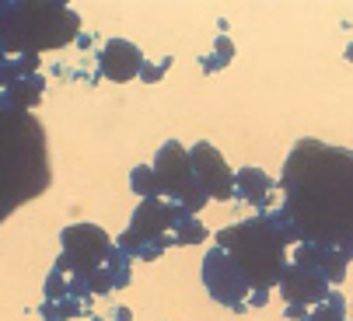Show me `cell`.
Masks as SVG:
<instances>
[{"label":"cell","instance_id":"18","mask_svg":"<svg viewBox=\"0 0 353 321\" xmlns=\"http://www.w3.org/2000/svg\"><path fill=\"white\" fill-rule=\"evenodd\" d=\"M105 273H109L112 287H130V255L119 251V248H112V255L105 262Z\"/></svg>","mask_w":353,"mask_h":321},{"label":"cell","instance_id":"9","mask_svg":"<svg viewBox=\"0 0 353 321\" xmlns=\"http://www.w3.org/2000/svg\"><path fill=\"white\" fill-rule=\"evenodd\" d=\"M185 217H192V213H185L179 203H172V199H140V206H137V213H133V224H130V231L147 245V241H158L168 227H179Z\"/></svg>","mask_w":353,"mask_h":321},{"label":"cell","instance_id":"11","mask_svg":"<svg viewBox=\"0 0 353 321\" xmlns=\"http://www.w3.org/2000/svg\"><path fill=\"white\" fill-rule=\"evenodd\" d=\"M140 70H143V56H140V49H137L133 42L112 39V42L102 49V74H105L109 81L123 84V81L140 77Z\"/></svg>","mask_w":353,"mask_h":321},{"label":"cell","instance_id":"12","mask_svg":"<svg viewBox=\"0 0 353 321\" xmlns=\"http://www.w3.org/2000/svg\"><path fill=\"white\" fill-rule=\"evenodd\" d=\"M346 255L336 251V248H325V245H301L297 248V258L294 265H305V269H315L319 276H325L329 283H343L346 276Z\"/></svg>","mask_w":353,"mask_h":321},{"label":"cell","instance_id":"16","mask_svg":"<svg viewBox=\"0 0 353 321\" xmlns=\"http://www.w3.org/2000/svg\"><path fill=\"white\" fill-rule=\"evenodd\" d=\"M343 318H346V300L339 293H329L305 321H343Z\"/></svg>","mask_w":353,"mask_h":321},{"label":"cell","instance_id":"7","mask_svg":"<svg viewBox=\"0 0 353 321\" xmlns=\"http://www.w3.org/2000/svg\"><path fill=\"white\" fill-rule=\"evenodd\" d=\"M203 283H207L210 297L217 304H224V307H241L245 293L252 290L245 283V276L234 269V262L228 258V251H221V248L207 251V258H203Z\"/></svg>","mask_w":353,"mask_h":321},{"label":"cell","instance_id":"19","mask_svg":"<svg viewBox=\"0 0 353 321\" xmlns=\"http://www.w3.org/2000/svg\"><path fill=\"white\" fill-rule=\"evenodd\" d=\"M81 311L77 297H63V300H46L42 304V321H67Z\"/></svg>","mask_w":353,"mask_h":321},{"label":"cell","instance_id":"14","mask_svg":"<svg viewBox=\"0 0 353 321\" xmlns=\"http://www.w3.org/2000/svg\"><path fill=\"white\" fill-rule=\"evenodd\" d=\"M42 87H46V81H42L39 74H32V77H21V81L8 84V87H4V109H8V112H28L32 105L39 101Z\"/></svg>","mask_w":353,"mask_h":321},{"label":"cell","instance_id":"17","mask_svg":"<svg viewBox=\"0 0 353 321\" xmlns=\"http://www.w3.org/2000/svg\"><path fill=\"white\" fill-rule=\"evenodd\" d=\"M32 70H39V56H8L4 60V87L21 81V77H32Z\"/></svg>","mask_w":353,"mask_h":321},{"label":"cell","instance_id":"8","mask_svg":"<svg viewBox=\"0 0 353 321\" xmlns=\"http://www.w3.org/2000/svg\"><path fill=\"white\" fill-rule=\"evenodd\" d=\"M189 157H192V172H196V178H199V185H203V192L210 196V199H231L234 196V175H231V168L224 165V157H221V150L214 147V143H196L192 150H189Z\"/></svg>","mask_w":353,"mask_h":321},{"label":"cell","instance_id":"5","mask_svg":"<svg viewBox=\"0 0 353 321\" xmlns=\"http://www.w3.org/2000/svg\"><path fill=\"white\" fill-rule=\"evenodd\" d=\"M154 175H158V182H161V196H168L172 203H179L185 213L203 209V203L210 199V196L203 192V185H199L196 172H192L189 150H185L179 140H168V143L158 150Z\"/></svg>","mask_w":353,"mask_h":321},{"label":"cell","instance_id":"4","mask_svg":"<svg viewBox=\"0 0 353 321\" xmlns=\"http://www.w3.org/2000/svg\"><path fill=\"white\" fill-rule=\"evenodd\" d=\"M81 21L63 4L21 0L4 8V52L8 56H39L42 49H60L77 35Z\"/></svg>","mask_w":353,"mask_h":321},{"label":"cell","instance_id":"21","mask_svg":"<svg viewBox=\"0 0 353 321\" xmlns=\"http://www.w3.org/2000/svg\"><path fill=\"white\" fill-rule=\"evenodd\" d=\"M63 276H67V273H60V269L49 273V280H46V300H63V297L70 293V283H67Z\"/></svg>","mask_w":353,"mask_h":321},{"label":"cell","instance_id":"13","mask_svg":"<svg viewBox=\"0 0 353 321\" xmlns=\"http://www.w3.org/2000/svg\"><path fill=\"white\" fill-rule=\"evenodd\" d=\"M234 192H238L245 203L266 209V206H270L273 182H270V175H266V172H259V168H241V172L234 175Z\"/></svg>","mask_w":353,"mask_h":321},{"label":"cell","instance_id":"26","mask_svg":"<svg viewBox=\"0 0 353 321\" xmlns=\"http://www.w3.org/2000/svg\"><path fill=\"white\" fill-rule=\"evenodd\" d=\"M346 56H350V60H353V45H350V52H346Z\"/></svg>","mask_w":353,"mask_h":321},{"label":"cell","instance_id":"3","mask_svg":"<svg viewBox=\"0 0 353 321\" xmlns=\"http://www.w3.org/2000/svg\"><path fill=\"white\" fill-rule=\"evenodd\" d=\"M214 241L221 251H228V258L252 290H270L287 273V241L280 238L273 217H252L234 227H224Z\"/></svg>","mask_w":353,"mask_h":321},{"label":"cell","instance_id":"23","mask_svg":"<svg viewBox=\"0 0 353 321\" xmlns=\"http://www.w3.org/2000/svg\"><path fill=\"white\" fill-rule=\"evenodd\" d=\"M88 287H91V293H109V290H112V280H109V273H105V269H98V273L91 276V283H88Z\"/></svg>","mask_w":353,"mask_h":321},{"label":"cell","instance_id":"15","mask_svg":"<svg viewBox=\"0 0 353 321\" xmlns=\"http://www.w3.org/2000/svg\"><path fill=\"white\" fill-rule=\"evenodd\" d=\"M130 185H133V192H140L143 199H154V196H161V182H158V175H154V165H140V168H133V175H130Z\"/></svg>","mask_w":353,"mask_h":321},{"label":"cell","instance_id":"25","mask_svg":"<svg viewBox=\"0 0 353 321\" xmlns=\"http://www.w3.org/2000/svg\"><path fill=\"white\" fill-rule=\"evenodd\" d=\"M287 318H297V321H305L308 314H305V307H301V304H287Z\"/></svg>","mask_w":353,"mask_h":321},{"label":"cell","instance_id":"24","mask_svg":"<svg viewBox=\"0 0 353 321\" xmlns=\"http://www.w3.org/2000/svg\"><path fill=\"white\" fill-rule=\"evenodd\" d=\"M161 74H165V70H158L154 63H143V70H140V77H143V81H158Z\"/></svg>","mask_w":353,"mask_h":321},{"label":"cell","instance_id":"1","mask_svg":"<svg viewBox=\"0 0 353 321\" xmlns=\"http://www.w3.org/2000/svg\"><path fill=\"white\" fill-rule=\"evenodd\" d=\"M283 213L301 245H325L353 258V154L322 140L294 143L283 175Z\"/></svg>","mask_w":353,"mask_h":321},{"label":"cell","instance_id":"10","mask_svg":"<svg viewBox=\"0 0 353 321\" xmlns=\"http://www.w3.org/2000/svg\"><path fill=\"white\" fill-rule=\"evenodd\" d=\"M280 290L287 297V304H322L329 297V280L319 276L315 269H305V265H287V273L280 280Z\"/></svg>","mask_w":353,"mask_h":321},{"label":"cell","instance_id":"2","mask_svg":"<svg viewBox=\"0 0 353 321\" xmlns=\"http://www.w3.org/2000/svg\"><path fill=\"white\" fill-rule=\"evenodd\" d=\"M49 185V160H46V136L28 112L4 109V203L0 213H8L39 196Z\"/></svg>","mask_w":353,"mask_h":321},{"label":"cell","instance_id":"22","mask_svg":"<svg viewBox=\"0 0 353 321\" xmlns=\"http://www.w3.org/2000/svg\"><path fill=\"white\" fill-rule=\"evenodd\" d=\"M228 60H231V42H228V39H217V56H210V60H207L203 67H207V70L214 74V70H221V67H224Z\"/></svg>","mask_w":353,"mask_h":321},{"label":"cell","instance_id":"6","mask_svg":"<svg viewBox=\"0 0 353 321\" xmlns=\"http://www.w3.org/2000/svg\"><path fill=\"white\" fill-rule=\"evenodd\" d=\"M60 238H63V255L57 258L60 273H70L74 280L91 283V276L98 269H105V262L112 255V245H109V234L102 227L77 224V227H67Z\"/></svg>","mask_w":353,"mask_h":321},{"label":"cell","instance_id":"20","mask_svg":"<svg viewBox=\"0 0 353 321\" xmlns=\"http://www.w3.org/2000/svg\"><path fill=\"white\" fill-rule=\"evenodd\" d=\"M175 234H179V238H175L179 245H199V241L207 238V227L199 224L196 217H185V220H182V224L175 227Z\"/></svg>","mask_w":353,"mask_h":321}]
</instances>
